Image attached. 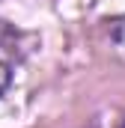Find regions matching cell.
Listing matches in <instances>:
<instances>
[{
    "mask_svg": "<svg viewBox=\"0 0 125 128\" xmlns=\"http://www.w3.org/2000/svg\"><path fill=\"white\" fill-rule=\"evenodd\" d=\"M15 66H18V33L6 21H0V92L12 84Z\"/></svg>",
    "mask_w": 125,
    "mask_h": 128,
    "instance_id": "6da1fadb",
    "label": "cell"
},
{
    "mask_svg": "<svg viewBox=\"0 0 125 128\" xmlns=\"http://www.w3.org/2000/svg\"><path fill=\"white\" fill-rule=\"evenodd\" d=\"M110 42H113L116 54L125 60V18H116V21H110Z\"/></svg>",
    "mask_w": 125,
    "mask_h": 128,
    "instance_id": "7a4b0ae2",
    "label": "cell"
},
{
    "mask_svg": "<svg viewBox=\"0 0 125 128\" xmlns=\"http://www.w3.org/2000/svg\"><path fill=\"white\" fill-rule=\"evenodd\" d=\"M122 128H125V125H122Z\"/></svg>",
    "mask_w": 125,
    "mask_h": 128,
    "instance_id": "3957f363",
    "label": "cell"
}]
</instances>
